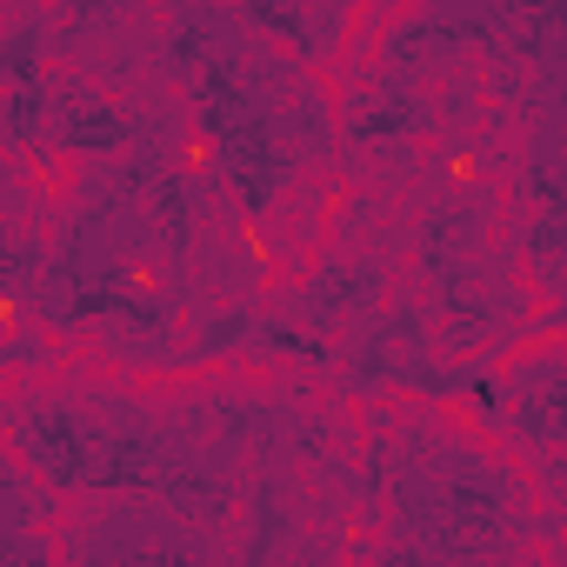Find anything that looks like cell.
<instances>
[{
	"mask_svg": "<svg viewBox=\"0 0 567 567\" xmlns=\"http://www.w3.org/2000/svg\"><path fill=\"white\" fill-rule=\"evenodd\" d=\"M48 121H54V141H61V154H114L121 141H127V114L107 101V94H61V107H48Z\"/></svg>",
	"mask_w": 567,
	"mask_h": 567,
	"instance_id": "obj_1",
	"label": "cell"
},
{
	"mask_svg": "<svg viewBox=\"0 0 567 567\" xmlns=\"http://www.w3.org/2000/svg\"><path fill=\"white\" fill-rule=\"evenodd\" d=\"M107 534H121V540H101L81 567H200V554L181 547L187 527H167V534H147V540H141V520H134V514H114Z\"/></svg>",
	"mask_w": 567,
	"mask_h": 567,
	"instance_id": "obj_2",
	"label": "cell"
},
{
	"mask_svg": "<svg viewBox=\"0 0 567 567\" xmlns=\"http://www.w3.org/2000/svg\"><path fill=\"white\" fill-rule=\"evenodd\" d=\"M8 328H14V321H8V301H0V334H8Z\"/></svg>",
	"mask_w": 567,
	"mask_h": 567,
	"instance_id": "obj_3",
	"label": "cell"
}]
</instances>
